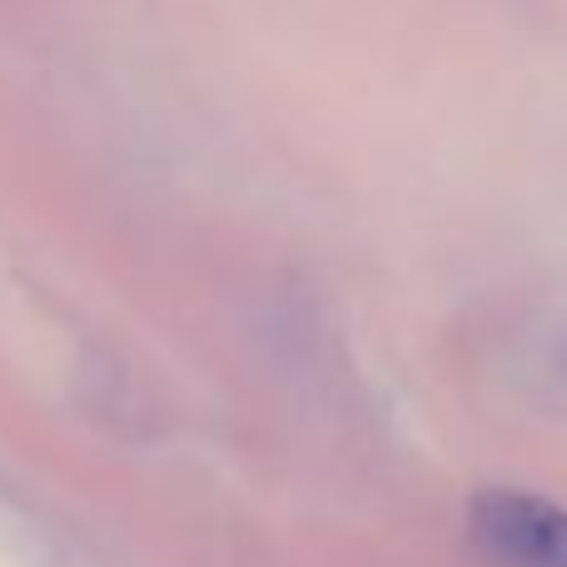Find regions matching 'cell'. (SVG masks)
<instances>
[{
    "instance_id": "1",
    "label": "cell",
    "mask_w": 567,
    "mask_h": 567,
    "mask_svg": "<svg viewBox=\"0 0 567 567\" xmlns=\"http://www.w3.org/2000/svg\"><path fill=\"white\" fill-rule=\"evenodd\" d=\"M468 538L493 567H567V508L543 493L483 488L468 503Z\"/></svg>"
}]
</instances>
